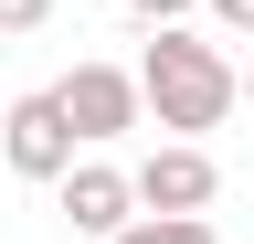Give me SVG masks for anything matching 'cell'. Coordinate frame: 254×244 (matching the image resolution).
<instances>
[{
	"label": "cell",
	"mask_w": 254,
	"mask_h": 244,
	"mask_svg": "<svg viewBox=\"0 0 254 244\" xmlns=\"http://www.w3.org/2000/svg\"><path fill=\"white\" fill-rule=\"evenodd\" d=\"M138 117H159L170 138H201L233 117V64H222V43L180 32V21H159V43L138 53Z\"/></svg>",
	"instance_id": "1"
},
{
	"label": "cell",
	"mask_w": 254,
	"mask_h": 244,
	"mask_svg": "<svg viewBox=\"0 0 254 244\" xmlns=\"http://www.w3.org/2000/svg\"><path fill=\"white\" fill-rule=\"evenodd\" d=\"M53 106H64V128H74V149H106V138L138 128V75L127 64H74L53 85Z\"/></svg>",
	"instance_id": "2"
},
{
	"label": "cell",
	"mask_w": 254,
	"mask_h": 244,
	"mask_svg": "<svg viewBox=\"0 0 254 244\" xmlns=\"http://www.w3.org/2000/svg\"><path fill=\"white\" fill-rule=\"evenodd\" d=\"M212 180H222V170H212V149H201V138H159L148 160L127 170V202H138V212H201V202H212Z\"/></svg>",
	"instance_id": "3"
},
{
	"label": "cell",
	"mask_w": 254,
	"mask_h": 244,
	"mask_svg": "<svg viewBox=\"0 0 254 244\" xmlns=\"http://www.w3.org/2000/svg\"><path fill=\"white\" fill-rule=\"evenodd\" d=\"M0 160H11L21 180H64V160H74V128H64L53 85H43V96H11V106H0Z\"/></svg>",
	"instance_id": "4"
},
{
	"label": "cell",
	"mask_w": 254,
	"mask_h": 244,
	"mask_svg": "<svg viewBox=\"0 0 254 244\" xmlns=\"http://www.w3.org/2000/svg\"><path fill=\"white\" fill-rule=\"evenodd\" d=\"M53 191H64V223H74V234H95V244H106L127 212H138V202H127V170H106V160H64V180H53Z\"/></svg>",
	"instance_id": "5"
},
{
	"label": "cell",
	"mask_w": 254,
	"mask_h": 244,
	"mask_svg": "<svg viewBox=\"0 0 254 244\" xmlns=\"http://www.w3.org/2000/svg\"><path fill=\"white\" fill-rule=\"evenodd\" d=\"M106 244H222V234L201 223V212H127Z\"/></svg>",
	"instance_id": "6"
},
{
	"label": "cell",
	"mask_w": 254,
	"mask_h": 244,
	"mask_svg": "<svg viewBox=\"0 0 254 244\" xmlns=\"http://www.w3.org/2000/svg\"><path fill=\"white\" fill-rule=\"evenodd\" d=\"M53 21V0H0V32H43Z\"/></svg>",
	"instance_id": "7"
},
{
	"label": "cell",
	"mask_w": 254,
	"mask_h": 244,
	"mask_svg": "<svg viewBox=\"0 0 254 244\" xmlns=\"http://www.w3.org/2000/svg\"><path fill=\"white\" fill-rule=\"evenodd\" d=\"M212 21L222 32H254V0H212Z\"/></svg>",
	"instance_id": "8"
},
{
	"label": "cell",
	"mask_w": 254,
	"mask_h": 244,
	"mask_svg": "<svg viewBox=\"0 0 254 244\" xmlns=\"http://www.w3.org/2000/svg\"><path fill=\"white\" fill-rule=\"evenodd\" d=\"M127 11H138V21H180L190 0H127Z\"/></svg>",
	"instance_id": "9"
},
{
	"label": "cell",
	"mask_w": 254,
	"mask_h": 244,
	"mask_svg": "<svg viewBox=\"0 0 254 244\" xmlns=\"http://www.w3.org/2000/svg\"><path fill=\"white\" fill-rule=\"evenodd\" d=\"M233 96H244V106H254V64H244V75H233Z\"/></svg>",
	"instance_id": "10"
}]
</instances>
